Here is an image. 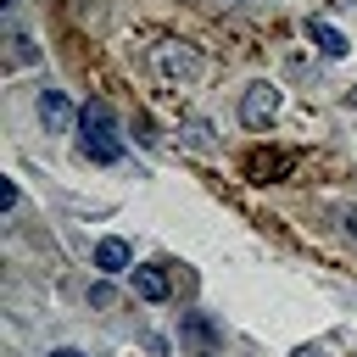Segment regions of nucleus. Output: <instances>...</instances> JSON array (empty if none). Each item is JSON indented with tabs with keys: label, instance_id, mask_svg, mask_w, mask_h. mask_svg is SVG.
I'll return each mask as SVG.
<instances>
[{
	"label": "nucleus",
	"instance_id": "nucleus-1",
	"mask_svg": "<svg viewBox=\"0 0 357 357\" xmlns=\"http://www.w3.org/2000/svg\"><path fill=\"white\" fill-rule=\"evenodd\" d=\"M78 151L89 162H100V167L123 162V139H117V123H112V106L106 100H89L78 112Z\"/></svg>",
	"mask_w": 357,
	"mask_h": 357
},
{
	"label": "nucleus",
	"instance_id": "nucleus-2",
	"mask_svg": "<svg viewBox=\"0 0 357 357\" xmlns=\"http://www.w3.org/2000/svg\"><path fill=\"white\" fill-rule=\"evenodd\" d=\"M151 67H156V78H167V84H195V78H201V50L184 45V39H162V45L151 50Z\"/></svg>",
	"mask_w": 357,
	"mask_h": 357
},
{
	"label": "nucleus",
	"instance_id": "nucleus-3",
	"mask_svg": "<svg viewBox=\"0 0 357 357\" xmlns=\"http://www.w3.org/2000/svg\"><path fill=\"white\" fill-rule=\"evenodd\" d=\"M273 117H279V84H268V78L245 84V95H240V123L262 134V128H273Z\"/></svg>",
	"mask_w": 357,
	"mask_h": 357
},
{
	"label": "nucleus",
	"instance_id": "nucleus-4",
	"mask_svg": "<svg viewBox=\"0 0 357 357\" xmlns=\"http://www.w3.org/2000/svg\"><path fill=\"white\" fill-rule=\"evenodd\" d=\"M178 346L190 357H218L223 351V329L212 324V312H184L178 318Z\"/></svg>",
	"mask_w": 357,
	"mask_h": 357
},
{
	"label": "nucleus",
	"instance_id": "nucleus-5",
	"mask_svg": "<svg viewBox=\"0 0 357 357\" xmlns=\"http://www.w3.org/2000/svg\"><path fill=\"white\" fill-rule=\"evenodd\" d=\"M290 167H296V156H290V151H257V156L245 162V173H251L257 184H268V178H284Z\"/></svg>",
	"mask_w": 357,
	"mask_h": 357
},
{
	"label": "nucleus",
	"instance_id": "nucleus-6",
	"mask_svg": "<svg viewBox=\"0 0 357 357\" xmlns=\"http://www.w3.org/2000/svg\"><path fill=\"white\" fill-rule=\"evenodd\" d=\"M307 33H312V45H318V50H324V56H329V61H335V56H346V50H351V39H346V33H340V28H335V22H324V17H312V22H307Z\"/></svg>",
	"mask_w": 357,
	"mask_h": 357
},
{
	"label": "nucleus",
	"instance_id": "nucleus-7",
	"mask_svg": "<svg viewBox=\"0 0 357 357\" xmlns=\"http://www.w3.org/2000/svg\"><path fill=\"white\" fill-rule=\"evenodd\" d=\"M128 262H134V251H128V240H117V234H106V240L95 245V268H100V273H123Z\"/></svg>",
	"mask_w": 357,
	"mask_h": 357
},
{
	"label": "nucleus",
	"instance_id": "nucleus-8",
	"mask_svg": "<svg viewBox=\"0 0 357 357\" xmlns=\"http://www.w3.org/2000/svg\"><path fill=\"white\" fill-rule=\"evenodd\" d=\"M39 117H45V128H67V123H73L67 95H61V89H45V95H39Z\"/></svg>",
	"mask_w": 357,
	"mask_h": 357
},
{
	"label": "nucleus",
	"instance_id": "nucleus-9",
	"mask_svg": "<svg viewBox=\"0 0 357 357\" xmlns=\"http://www.w3.org/2000/svg\"><path fill=\"white\" fill-rule=\"evenodd\" d=\"M134 290H139L145 301H167V290H173V284H167V273H162V268H134Z\"/></svg>",
	"mask_w": 357,
	"mask_h": 357
},
{
	"label": "nucleus",
	"instance_id": "nucleus-10",
	"mask_svg": "<svg viewBox=\"0 0 357 357\" xmlns=\"http://www.w3.org/2000/svg\"><path fill=\"white\" fill-rule=\"evenodd\" d=\"M6 45H11V67H28V61H39V50H33V39H28V33H11Z\"/></svg>",
	"mask_w": 357,
	"mask_h": 357
},
{
	"label": "nucleus",
	"instance_id": "nucleus-11",
	"mask_svg": "<svg viewBox=\"0 0 357 357\" xmlns=\"http://www.w3.org/2000/svg\"><path fill=\"white\" fill-rule=\"evenodd\" d=\"M184 145H190V151H212V128H206L201 117H190V123H184Z\"/></svg>",
	"mask_w": 357,
	"mask_h": 357
},
{
	"label": "nucleus",
	"instance_id": "nucleus-12",
	"mask_svg": "<svg viewBox=\"0 0 357 357\" xmlns=\"http://www.w3.org/2000/svg\"><path fill=\"white\" fill-rule=\"evenodd\" d=\"M45 357H89V351H78V346H56V351H45Z\"/></svg>",
	"mask_w": 357,
	"mask_h": 357
},
{
	"label": "nucleus",
	"instance_id": "nucleus-13",
	"mask_svg": "<svg viewBox=\"0 0 357 357\" xmlns=\"http://www.w3.org/2000/svg\"><path fill=\"white\" fill-rule=\"evenodd\" d=\"M290 357H329V351H324V346H296Z\"/></svg>",
	"mask_w": 357,
	"mask_h": 357
},
{
	"label": "nucleus",
	"instance_id": "nucleus-14",
	"mask_svg": "<svg viewBox=\"0 0 357 357\" xmlns=\"http://www.w3.org/2000/svg\"><path fill=\"white\" fill-rule=\"evenodd\" d=\"M346 234H351V240H357V212H346Z\"/></svg>",
	"mask_w": 357,
	"mask_h": 357
},
{
	"label": "nucleus",
	"instance_id": "nucleus-15",
	"mask_svg": "<svg viewBox=\"0 0 357 357\" xmlns=\"http://www.w3.org/2000/svg\"><path fill=\"white\" fill-rule=\"evenodd\" d=\"M346 106H357V84H351V89H346Z\"/></svg>",
	"mask_w": 357,
	"mask_h": 357
}]
</instances>
